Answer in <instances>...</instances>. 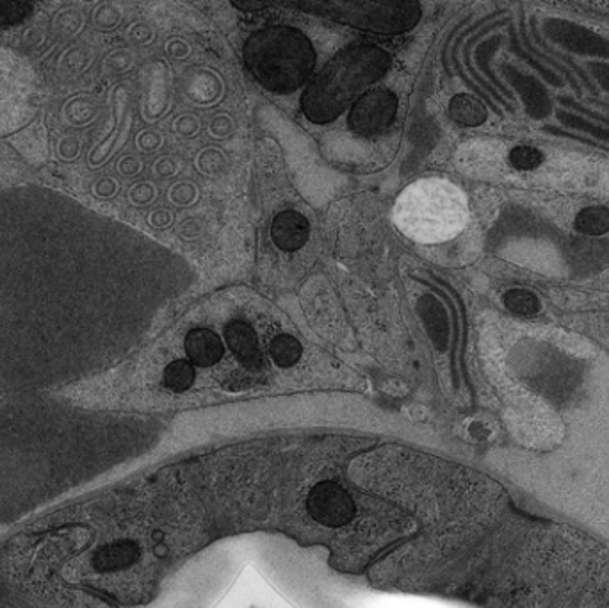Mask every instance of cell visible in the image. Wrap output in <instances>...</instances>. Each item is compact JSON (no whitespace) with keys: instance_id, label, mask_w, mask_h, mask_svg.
Segmentation results:
<instances>
[{"instance_id":"6da1fadb","label":"cell","mask_w":609,"mask_h":608,"mask_svg":"<svg viewBox=\"0 0 609 608\" xmlns=\"http://www.w3.org/2000/svg\"><path fill=\"white\" fill-rule=\"evenodd\" d=\"M192 280L180 254L63 191H0V367L121 358Z\"/></svg>"},{"instance_id":"7a4b0ae2","label":"cell","mask_w":609,"mask_h":608,"mask_svg":"<svg viewBox=\"0 0 609 608\" xmlns=\"http://www.w3.org/2000/svg\"><path fill=\"white\" fill-rule=\"evenodd\" d=\"M389 67L390 56L379 47L351 45L331 58L305 87L303 113L317 126L337 120L351 102L359 101L371 84L384 78Z\"/></svg>"},{"instance_id":"3957f363","label":"cell","mask_w":609,"mask_h":608,"mask_svg":"<svg viewBox=\"0 0 609 608\" xmlns=\"http://www.w3.org/2000/svg\"><path fill=\"white\" fill-rule=\"evenodd\" d=\"M246 68L255 81L273 93H293L316 68V50L300 30L274 25L246 39Z\"/></svg>"},{"instance_id":"277c9868","label":"cell","mask_w":609,"mask_h":608,"mask_svg":"<svg viewBox=\"0 0 609 608\" xmlns=\"http://www.w3.org/2000/svg\"><path fill=\"white\" fill-rule=\"evenodd\" d=\"M289 8L308 11L316 16L336 20L359 31L401 34L413 30L421 20V5L415 2H367V0H327L294 2Z\"/></svg>"},{"instance_id":"5b68a950","label":"cell","mask_w":609,"mask_h":608,"mask_svg":"<svg viewBox=\"0 0 609 608\" xmlns=\"http://www.w3.org/2000/svg\"><path fill=\"white\" fill-rule=\"evenodd\" d=\"M36 78L30 65L15 52L0 47V136L34 116Z\"/></svg>"},{"instance_id":"8992f818","label":"cell","mask_w":609,"mask_h":608,"mask_svg":"<svg viewBox=\"0 0 609 608\" xmlns=\"http://www.w3.org/2000/svg\"><path fill=\"white\" fill-rule=\"evenodd\" d=\"M398 115V97L390 90H371L351 107L348 126L359 136L379 135Z\"/></svg>"},{"instance_id":"52a82bcc","label":"cell","mask_w":609,"mask_h":608,"mask_svg":"<svg viewBox=\"0 0 609 608\" xmlns=\"http://www.w3.org/2000/svg\"><path fill=\"white\" fill-rule=\"evenodd\" d=\"M546 30L552 39L560 42V45H563L566 49L609 58L608 42L592 33V31L583 30V27H577L571 22H563V20H549Z\"/></svg>"},{"instance_id":"ba28073f","label":"cell","mask_w":609,"mask_h":608,"mask_svg":"<svg viewBox=\"0 0 609 608\" xmlns=\"http://www.w3.org/2000/svg\"><path fill=\"white\" fill-rule=\"evenodd\" d=\"M271 236L280 250L296 252L308 242L311 223L297 211H282L274 217Z\"/></svg>"},{"instance_id":"9c48e42d","label":"cell","mask_w":609,"mask_h":608,"mask_svg":"<svg viewBox=\"0 0 609 608\" xmlns=\"http://www.w3.org/2000/svg\"><path fill=\"white\" fill-rule=\"evenodd\" d=\"M186 353L197 366H214L223 358V343L211 329H195L186 338Z\"/></svg>"},{"instance_id":"30bf717a","label":"cell","mask_w":609,"mask_h":608,"mask_svg":"<svg viewBox=\"0 0 609 608\" xmlns=\"http://www.w3.org/2000/svg\"><path fill=\"white\" fill-rule=\"evenodd\" d=\"M226 343L231 347L235 358L246 364H257L260 361V348L257 334L245 321H232L225 330Z\"/></svg>"},{"instance_id":"8fae6325","label":"cell","mask_w":609,"mask_h":608,"mask_svg":"<svg viewBox=\"0 0 609 608\" xmlns=\"http://www.w3.org/2000/svg\"><path fill=\"white\" fill-rule=\"evenodd\" d=\"M510 79L514 81L515 87L523 95L524 106L532 118H546L547 115H551L552 104L547 97L542 84H538V81L529 78V75L518 73L517 70H512Z\"/></svg>"},{"instance_id":"7c38bea8","label":"cell","mask_w":609,"mask_h":608,"mask_svg":"<svg viewBox=\"0 0 609 608\" xmlns=\"http://www.w3.org/2000/svg\"><path fill=\"white\" fill-rule=\"evenodd\" d=\"M136 559V546L132 542H113V545L104 546L101 550H96L93 556V568L96 571H118L121 568L132 564Z\"/></svg>"},{"instance_id":"4fadbf2b","label":"cell","mask_w":609,"mask_h":608,"mask_svg":"<svg viewBox=\"0 0 609 608\" xmlns=\"http://www.w3.org/2000/svg\"><path fill=\"white\" fill-rule=\"evenodd\" d=\"M449 115L460 126L478 127L483 126L489 113L478 98L461 93V95H455L449 102Z\"/></svg>"},{"instance_id":"5bb4252c","label":"cell","mask_w":609,"mask_h":608,"mask_svg":"<svg viewBox=\"0 0 609 608\" xmlns=\"http://www.w3.org/2000/svg\"><path fill=\"white\" fill-rule=\"evenodd\" d=\"M574 227L585 236H602V234L609 232V209L597 208V206L583 209L576 217Z\"/></svg>"},{"instance_id":"9a60e30c","label":"cell","mask_w":609,"mask_h":608,"mask_svg":"<svg viewBox=\"0 0 609 608\" xmlns=\"http://www.w3.org/2000/svg\"><path fill=\"white\" fill-rule=\"evenodd\" d=\"M269 353L280 367H291L302 358L303 348L291 334H280L271 341Z\"/></svg>"},{"instance_id":"2e32d148","label":"cell","mask_w":609,"mask_h":608,"mask_svg":"<svg viewBox=\"0 0 609 608\" xmlns=\"http://www.w3.org/2000/svg\"><path fill=\"white\" fill-rule=\"evenodd\" d=\"M504 305L517 316H535L540 313V300L528 290H510L504 293Z\"/></svg>"},{"instance_id":"e0dca14e","label":"cell","mask_w":609,"mask_h":608,"mask_svg":"<svg viewBox=\"0 0 609 608\" xmlns=\"http://www.w3.org/2000/svg\"><path fill=\"white\" fill-rule=\"evenodd\" d=\"M192 382H195V370H192L191 362L189 361L169 362L166 370H164V384L172 391H186V389L191 387Z\"/></svg>"},{"instance_id":"ac0fdd59","label":"cell","mask_w":609,"mask_h":608,"mask_svg":"<svg viewBox=\"0 0 609 608\" xmlns=\"http://www.w3.org/2000/svg\"><path fill=\"white\" fill-rule=\"evenodd\" d=\"M34 5L25 2H0V30L22 24L33 15Z\"/></svg>"},{"instance_id":"d6986e66","label":"cell","mask_w":609,"mask_h":608,"mask_svg":"<svg viewBox=\"0 0 609 608\" xmlns=\"http://www.w3.org/2000/svg\"><path fill=\"white\" fill-rule=\"evenodd\" d=\"M543 154L540 150L532 147L518 145L510 152V163L517 169L528 172V169L538 168L542 165Z\"/></svg>"},{"instance_id":"ffe728a7","label":"cell","mask_w":609,"mask_h":608,"mask_svg":"<svg viewBox=\"0 0 609 608\" xmlns=\"http://www.w3.org/2000/svg\"><path fill=\"white\" fill-rule=\"evenodd\" d=\"M558 118L565 124L566 127H572V129H577V131H585L588 135L599 138V140L609 141V131L602 129V127L595 126L590 121H586L585 118H581L577 115H571V113H558Z\"/></svg>"},{"instance_id":"44dd1931","label":"cell","mask_w":609,"mask_h":608,"mask_svg":"<svg viewBox=\"0 0 609 608\" xmlns=\"http://www.w3.org/2000/svg\"><path fill=\"white\" fill-rule=\"evenodd\" d=\"M590 70L594 72L595 79L599 81L600 86L605 87L606 92H609V65L592 63Z\"/></svg>"},{"instance_id":"7402d4cb","label":"cell","mask_w":609,"mask_h":608,"mask_svg":"<svg viewBox=\"0 0 609 608\" xmlns=\"http://www.w3.org/2000/svg\"><path fill=\"white\" fill-rule=\"evenodd\" d=\"M232 5L243 11H262L274 4L273 2H232Z\"/></svg>"},{"instance_id":"603a6c76","label":"cell","mask_w":609,"mask_h":608,"mask_svg":"<svg viewBox=\"0 0 609 608\" xmlns=\"http://www.w3.org/2000/svg\"><path fill=\"white\" fill-rule=\"evenodd\" d=\"M562 102L563 104H565V106L574 107V109H577V112L585 113V115L592 116L594 120L602 121L605 126H609L608 118H605V116L602 115H597V113L590 112V109H585V107L577 106L576 102H572L571 98H562Z\"/></svg>"},{"instance_id":"cb8c5ba5","label":"cell","mask_w":609,"mask_h":608,"mask_svg":"<svg viewBox=\"0 0 609 608\" xmlns=\"http://www.w3.org/2000/svg\"><path fill=\"white\" fill-rule=\"evenodd\" d=\"M585 8H592L595 11H605L609 13V2H592V4H585Z\"/></svg>"}]
</instances>
